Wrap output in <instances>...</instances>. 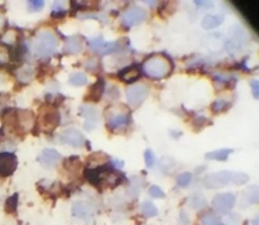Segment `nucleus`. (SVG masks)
<instances>
[{"instance_id":"nucleus-10","label":"nucleus","mask_w":259,"mask_h":225,"mask_svg":"<svg viewBox=\"0 0 259 225\" xmlns=\"http://www.w3.org/2000/svg\"><path fill=\"white\" fill-rule=\"evenodd\" d=\"M60 142L61 143L70 144V146L77 148V147H82L85 139H83L82 133H81L80 130H77V129L75 128H68L65 129V130L60 134Z\"/></svg>"},{"instance_id":"nucleus-13","label":"nucleus","mask_w":259,"mask_h":225,"mask_svg":"<svg viewBox=\"0 0 259 225\" xmlns=\"http://www.w3.org/2000/svg\"><path fill=\"white\" fill-rule=\"evenodd\" d=\"M60 159V153H58L57 151H55V149H45V151L42 152V154L39 156L40 164L45 167H48V168L55 166Z\"/></svg>"},{"instance_id":"nucleus-28","label":"nucleus","mask_w":259,"mask_h":225,"mask_svg":"<svg viewBox=\"0 0 259 225\" xmlns=\"http://www.w3.org/2000/svg\"><path fill=\"white\" fill-rule=\"evenodd\" d=\"M149 195H151L152 197H156V199H163L164 197V192L162 191L161 187L158 186H152L151 189H149Z\"/></svg>"},{"instance_id":"nucleus-17","label":"nucleus","mask_w":259,"mask_h":225,"mask_svg":"<svg viewBox=\"0 0 259 225\" xmlns=\"http://www.w3.org/2000/svg\"><path fill=\"white\" fill-rule=\"evenodd\" d=\"M72 212L75 216L80 217V219H88L93 215V207L86 204V202L78 201L73 204Z\"/></svg>"},{"instance_id":"nucleus-27","label":"nucleus","mask_w":259,"mask_h":225,"mask_svg":"<svg viewBox=\"0 0 259 225\" xmlns=\"http://www.w3.org/2000/svg\"><path fill=\"white\" fill-rule=\"evenodd\" d=\"M228 106H229V104H228L227 100L219 99V100H217L212 104V111H214V113H222V111H224Z\"/></svg>"},{"instance_id":"nucleus-35","label":"nucleus","mask_w":259,"mask_h":225,"mask_svg":"<svg viewBox=\"0 0 259 225\" xmlns=\"http://www.w3.org/2000/svg\"><path fill=\"white\" fill-rule=\"evenodd\" d=\"M2 24H3V18L2 15H0V27H2Z\"/></svg>"},{"instance_id":"nucleus-24","label":"nucleus","mask_w":259,"mask_h":225,"mask_svg":"<svg viewBox=\"0 0 259 225\" xmlns=\"http://www.w3.org/2000/svg\"><path fill=\"white\" fill-rule=\"evenodd\" d=\"M202 225H224L220 217H218L214 214H206L201 217Z\"/></svg>"},{"instance_id":"nucleus-21","label":"nucleus","mask_w":259,"mask_h":225,"mask_svg":"<svg viewBox=\"0 0 259 225\" xmlns=\"http://www.w3.org/2000/svg\"><path fill=\"white\" fill-rule=\"evenodd\" d=\"M230 153H232V149H219V151H214L207 153L206 158L215 159V161H225V159L229 157Z\"/></svg>"},{"instance_id":"nucleus-26","label":"nucleus","mask_w":259,"mask_h":225,"mask_svg":"<svg viewBox=\"0 0 259 225\" xmlns=\"http://www.w3.org/2000/svg\"><path fill=\"white\" fill-rule=\"evenodd\" d=\"M191 179L192 174L190 173V172H182V173H180L179 176H177V184L181 187H186L187 185L191 182Z\"/></svg>"},{"instance_id":"nucleus-22","label":"nucleus","mask_w":259,"mask_h":225,"mask_svg":"<svg viewBox=\"0 0 259 225\" xmlns=\"http://www.w3.org/2000/svg\"><path fill=\"white\" fill-rule=\"evenodd\" d=\"M68 81L73 86H82L88 83V77L83 72H73L68 78Z\"/></svg>"},{"instance_id":"nucleus-4","label":"nucleus","mask_w":259,"mask_h":225,"mask_svg":"<svg viewBox=\"0 0 259 225\" xmlns=\"http://www.w3.org/2000/svg\"><path fill=\"white\" fill-rule=\"evenodd\" d=\"M106 124L109 128L111 129H118L123 128L128 124L129 121V111L121 105L119 106H111L106 110L105 113Z\"/></svg>"},{"instance_id":"nucleus-11","label":"nucleus","mask_w":259,"mask_h":225,"mask_svg":"<svg viewBox=\"0 0 259 225\" xmlns=\"http://www.w3.org/2000/svg\"><path fill=\"white\" fill-rule=\"evenodd\" d=\"M146 10L142 9V8L134 7L131 8L128 12L124 13L123 15V23L126 27H133V25L139 24V23L143 22L146 19Z\"/></svg>"},{"instance_id":"nucleus-7","label":"nucleus","mask_w":259,"mask_h":225,"mask_svg":"<svg viewBox=\"0 0 259 225\" xmlns=\"http://www.w3.org/2000/svg\"><path fill=\"white\" fill-rule=\"evenodd\" d=\"M148 95V88L144 85H133L126 88V101L131 106L141 105Z\"/></svg>"},{"instance_id":"nucleus-19","label":"nucleus","mask_w":259,"mask_h":225,"mask_svg":"<svg viewBox=\"0 0 259 225\" xmlns=\"http://www.w3.org/2000/svg\"><path fill=\"white\" fill-rule=\"evenodd\" d=\"M223 22H224V15L210 14V15H205L204 19H202L201 22V25L202 28H205V29H212V28L219 27Z\"/></svg>"},{"instance_id":"nucleus-1","label":"nucleus","mask_w":259,"mask_h":225,"mask_svg":"<svg viewBox=\"0 0 259 225\" xmlns=\"http://www.w3.org/2000/svg\"><path fill=\"white\" fill-rule=\"evenodd\" d=\"M57 48V38L50 29H42L35 34L33 50L40 57L51 56Z\"/></svg>"},{"instance_id":"nucleus-16","label":"nucleus","mask_w":259,"mask_h":225,"mask_svg":"<svg viewBox=\"0 0 259 225\" xmlns=\"http://www.w3.org/2000/svg\"><path fill=\"white\" fill-rule=\"evenodd\" d=\"M139 76H141V71H139V68L137 67V65L129 66V67L124 68V70L120 71V73H119V77H120L124 82H129V83L138 80Z\"/></svg>"},{"instance_id":"nucleus-23","label":"nucleus","mask_w":259,"mask_h":225,"mask_svg":"<svg viewBox=\"0 0 259 225\" xmlns=\"http://www.w3.org/2000/svg\"><path fill=\"white\" fill-rule=\"evenodd\" d=\"M142 212H143L144 216L153 217L158 214V210H157V207L151 201H146L142 205Z\"/></svg>"},{"instance_id":"nucleus-25","label":"nucleus","mask_w":259,"mask_h":225,"mask_svg":"<svg viewBox=\"0 0 259 225\" xmlns=\"http://www.w3.org/2000/svg\"><path fill=\"white\" fill-rule=\"evenodd\" d=\"M190 205L196 210L201 209V207H204L206 205V200H205V197L202 195H195L190 200Z\"/></svg>"},{"instance_id":"nucleus-18","label":"nucleus","mask_w":259,"mask_h":225,"mask_svg":"<svg viewBox=\"0 0 259 225\" xmlns=\"http://www.w3.org/2000/svg\"><path fill=\"white\" fill-rule=\"evenodd\" d=\"M58 123H60V114H58L57 110H50L47 111V114L43 115L42 124L48 130L55 129L58 125Z\"/></svg>"},{"instance_id":"nucleus-8","label":"nucleus","mask_w":259,"mask_h":225,"mask_svg":"<svg viewBox=\"0 0 259 225\" xmlns=\"http://www.w3.org/2000/svg\"><path fill=\"white\" fill-rule=\"evenodd\" d=\"M17 157L9 152H2L0 153V176L8 177L14 173L17 169Z\"/></svg>"},{"instance_id":"nucleus-33","label":"nucleus","mask_w":259,"mask_h":225,"mask_svg":"<svg viewBox=\"0 0 259 225\" xmlns=\"http://www.w3.org/2000/svg\"><path fill=\"white\" fill-rule=\"evenodd\" d=\"M28 4H29V9L40 10L43 8V4H45V3L40 2V0H38V2H29Z\"/></svg>"},{"instance_id":"nucleus-5","label":"nucleus","mask_w":259,"mask_h":225,"mask_svg":"<svg viewBox=\"0 0 259 225\" xmlns=\"http://www.w3.org/2000/svg\"><path fill=\"white\" fill-rule=\"evenodd\" d=\"M233 181V172L229 171H220L215 173L207 174L204 178V185L207 189H219L229 185Z\"/></svg>"},{"instance_id":"nucleus-29","label":"nucleus","mask_w":259,"mask_h":225,"mask_svg":"<svg viewBox=\"0 0 259 225\" xmlns=\"http://www.w3.org/2000/svg\"><path fill=\"white\" fill-rule=\"evenodd\" d=\"M248 181V176L245 173H233V182L234 184H245Z\"/></svg>"},{"instance_id":"nucleus-32","label":"nucleus","mask_w":259,"mask_h":225,"mask_svg":"<svg viewBox=\"0 0 259 225\" xmlns=\"http://www.w3.org/2000/svg\"><path fill=\"white\" fill-rule=\"evenodd\" d=\"M227 222L228 225H238L240 222V216L237 214H230L227 217Z\"/></svg>"},{"instance_id":"nucleus-30","label":"nucleus","mask_w":259,"mask_h":225,"mask_svg":"<svg viewBox=\"0 0 259 225\" xmlns=\"http://www.w3.org/2000/svg\"><path fill=\"white\" fill-rule=\"evenodd\" d=\"M146 164L148 167H152L154 164V162H156V157H154V153L151 151V149H148V151L146 152Z\"/></svg>"},{"instance_id":"nucleus-31","label":"nucleus","mask_w":259,"mask_h":225,"mask_svg":"<svg viewBox=\"0 0 259 225\" xmlns=\"http://www.w3.org/2000/svg\"><path fill=\"white\" fill-rule=\"evenodd\" d=\"M17 201H18V195H13V196L7 201V209L9 210V211H13V210L17 207Z\"/></svg>"},{"instance_id":"nucleus-15","label":"nucleus","mask_w":259,"mask_h":225,"mask_svg":"<svg viewBox=\"0 0 259 225\" xmlns=\"http://www.w3.org/2000/svg\"><path fill=\"white\" fill-rule=\"evenodd\" d=\"M83 48V40L81 39V37H70L66 40L65 44V52L70 53V55H76V53H80Z\"/></svg>"},{"instance_id":"nucleus-34","label":"nucleus","mask_w":259,"mask_h":225,"mask_svg":"<svg viewBox=\"0 0 259 225\" xmlns=\"http://www.w3.org/2000/svg\"><path fill=\"white\" fill-rule=\"evenodd\" d=\"M252 90H253V95H254V98L258 99V96H259V82L257 80L253 81V82H252Z\"/></svg>"},{"instance_id":"nucleus-6","label":"nucleus","mask_w":259,"mask_h":225,"mask_svg":"<svg viewBox=\"0 0 259 225\" xmlns=\"http://www.w3.org/2000/svg\"><path fill=\"white\" fill-rule=\"evenodd\" d=\"M235 205V196L230 192L225 194H219L212 200V207L219 214H227L234 207Z\"/></svg>"},{"instance_id":"nucleus-20","label":"nucleus","mask_w":259,"mask_h":225,"mask_svg":"<svg viewBox=\"0 0 259 225\" xmlns=\"http://www.w3.org/2000/svg\"><path fill=\"white\" fill-rule=\"evenodd\" d=\"M103 93H104V81L99 80L95 85L91 86V88L89 90V93L86 94V96H88L86 99L90 101H94V103H96V101L100 100Z\"/></svg>"},{"instance_id":"nucleus-12","label":"nucleus","mask_w":259,"mask_h":225,"mask_svg":"<svg viewBox=\"0 0 259 225\" xmlns=\"http://www.w3.org/2000/svg\"><path fill=\"white\" fill-rule=\"evenodd\" d=\"M81 115L85 119V128L88 130H93L95 128L96 123L99 121V113L94 106L83 105L81 108Z\"/></svg>"},{"instance_id":"nucleus-3","label":"nucleus","mask_w":259,"mask_h":225,"mask_svg":"<svg viewBox=\"0 0 259 225\" xmlns=\"http://www.w3.org/2000/svg\"><path fill=\"white\" fill-rule=\"evenodd\" d=\"M144 72L153 78H162L171 70V63L162 56H154L148 58L143 65Z\"/></svg>"},{"instance_id":"nucleus-14","label":"nucleus","mask_w":259,"mask_h":225,"mask_svg":"<svg viewBox=\"0 0 259 225\" xmlns=\"http://www.w3.org/2000/svg\"><path fill=\"white\" fill-rule=\"evenodd\" d=\"M33 125V114L28 110L18 111V126L22 128L23 133L29 130Z\"/></svg>"},{"instance_id":"nucleus-2","label":"nucleus","mask_w":259,"mask_h":225,"mask_svg":"<svg viewBox=\"0 0 259 225\" xmlns=\"http://www.w3.org/2000/svg\"><path fill=\"white\" fill-rule=\"evenodd\" d=\"M86 177L94 185L106 184L108 186H116L120 182V174L106 166H99L98 168H90L86 171Z\"/></svg>"},{"instance_id":"nucleus-9","label":"nucleus","mask_w":259,"mask_h":225,"mask_svg":"<svg viewBox=\"0 0 259 225\" xmlns=\"http://www.w3.org/2000/svg\"><path fill=\"white\" fill-rule=\"evenodd\" d=\"M90 47L98 55H110L119 48L118 42H105L101 37L90 40Z\"/></svg>"}]
</instances>
